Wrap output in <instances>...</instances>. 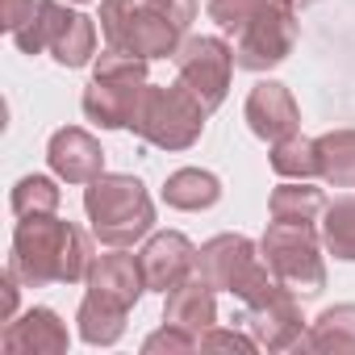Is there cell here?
I'll list each match as a JSON object with an SVG mask.
<instances>
[{
  "label": "cell",
  "instance_id": "30bf717a",
  "mask_svg": "<svg viewBox=\"0 0 355 355\" xmlns=\"http://www.w3.org/2000/svg\"><path fill=\"white\" fill-rule=\"evenodd\" d=\"M259 347H268V351H288V347H301V338H305V313H301V297L297 293H288L284 284L272 293V297H263V301H251V305H243V313L234 318Z\"/></svg>",
  "mask_w": 355,
  "mask_h": 355
},
{
  "label": "cell",
  "instance_id": "e0dca14e",
  "mask_svg": "<svg viewBox=\"0 0 355 355\" xmlns=\"http://www.w3.org/2000/svg\"><path fill=\"white\" fill-rule=\"evenodd\" d=\"M214 293L218 288L201 272H193L180 288H171L163 297V322H171V326H180V330L201 338L209 326H218V297Z\"/></svg>",
  "mask_w": 355,
  "mask_h": 355
},
{
  "label": "cell",
  "instance_id": "f1b7e54d",
  "mask_svg": "<svg viewBox=\"0 0 355 355\" xmlns=\"http://www.w3.org/2000/svg\"><path fill=\"white\" fill-rule=\"evenodd\" d=\"M201 351H243V355H251V351H259V343L239 326V330H222V326H209L205 334H201Z\"/></svg>",
  "mask_w": 355,
  "mask_h": 355
},
{
  "label": "cell",
  "instance_id": "7402d4cb",
  "mask_svg": "<svg viewBox=\"0 0 355 355\" xmlns=\"http://www.w3.org/2000/svg\"><path fill=\"white\" fill-rule=\"evenodd\" d=\"M318 175L330 189H355V130H330L318 138Z\"/></svg>",
  "mask_w": 355,
  "mask_h": 355
},
{
  "label": "cell",
  "instance_id": "6da1fadb",
  "mask_svg": "<svg viewBox=\"0 0 355 355\" xmlns=\"http://www.w3.org/2000/svg\"><path fill=\"white\" fill-rule=\"evenodd\" d=\"M92 239L55 214H38V218H21L13 230V251L9 263L17 268V276L30 288H46V284H80L88 280L92 268Z\"/></svg>",
  "mask_w": 355,
  "mask_h": 355
},
{
  "label": "cell",
  "instance_id": "4dcf8cb0",
  "mask_svg": "<svg viewBox=\"0 0 355 355\" xmlns=\"http://www.w3.org/2000/svg\"><path fill=\"white\" fill-rule=\"evenodd\" d=\"M280 9H288V13H305L309 5H318V0H276Z\"/></svg>",
  "mask_w": 355,
  "mask_h": 355
},
{
  "label": "cell",
  "instance_id": "52a82bcc",
  "mask_svg": "<svg viewBox=\"0 0 355 355\" xmlns=\"http://www.w3.org/2000/svg\"><path fill=\"white\" fill-rule=\"evenodd\" d=\"M197 272L218 288V293H234L243 305L263 301L280 288V280L272 276V268L263 263L259 247L247 234H218L197 251Z\"/></svg>",
  "mask_w": 355,
  "mask_h": 355
},
{
  "label": "cell",
  "instance_id": "603a6c76",
  "mask_svg": "<svg viewBox=\"0 0 355 355\" xmlns=\"http://www.w3.org/2000/svg\"><path fill=\"white\" fill-rule=\"evenodd\" d=\"M268 209H272V222H309V226H318L322 209H326V197L309 180H284L272 193Z\"/></svg>",
  "mask_w": 355,
  "mask_h": 355
},
{
  "label": "cell",
  "instance_id": "3957f363",
  "mask_svg": "<svg viewBox=\"0 0 355 355\" xmlns=\"http://www.w3.org/2000/svg\"><path fill=\"white\" fill-rule=\"evenodd\" d=\"M205 121H209V109L201 105V96L184 80H175V84H146L142 88V101L134 109L130 130L159 150H189L201 142Z\"/></svg>",
  "mask_w": 355,
  "mask_h": 355
},
{
  "label": "cell",
  "instance_id": "d6986e66",
  "mask_svg": "<svg viewBox=\"0 0 355 355\" xmlns=\"http://www.w3.org/2000/svg\"><path fill=\"white\" fill-rule=\"evenodd\" d=\"M125 318H130L125 305H117L101 293H84V301L76 309V330L88 347H113L125 334Z\"/></svg>",
  "mask_w": 355,
  "mask_h": 355
},
{
  "label": "cell",
  "instance_id": "ac0fdd59",
  "mask_svg": "<svg viewBox=\"0 0 355 355\" xmlns=\"http://www.w3.org/2000/svg\"><path fill=\"white\" fill-rule=\"evenodd\" d=\"M163 201H167V209H180V214L214 209L222 201V180L205 167H180L163 180Z\"/></svg>",
  "mask_w": 355,
  "mask_h": 355
},
{
  "label": "cell",
  "instance_id": "7c38bea8",
  "mask_svg": "<svg viewBox=\"0 0 355 355\" xmlns=\"http://www.w3.org/2000/svg\"><path fill=\"white\" fill-rule=\"evenodd\" d=\"M142 259V276H146V288L150 293H171L180 288L193 272H197V247L189 243V234L180 230H163V234H150L146 247L138 251Z\"/></svg>",
  "mask_w": 355,
  "mask_h": 355
},
{
  "label": "cell",
  "instance_id": "8fae6325",
  "mask_svg": "<svg viewBox=\"0 0 355 355\" xmlns=\"http://www.w3.org/2000/svg\"><path fill=\"white\" fill-rule=\"evenodd\" d=\"M42 42L51 51V59L67 71L88 67L96 59V21L51 0L46 5V21H42Z\"/></svg>",
  "mask_w": 355,
  "mask_h": 355
},
{
  "label": "cell",
  "instance_id": "5bb4252c",
  "mask_svg": "<svg viewBox=\"0 0 355 355\" xmlns=\"http://www.w3.org/2000/svg\"><path fill=\"white\" fill-rule=\"evenodd\" d=\"M46 163H51V171L59 175V180H67V184H92L96 175H105V150L80 125H63V130L51 134Z\"/></svg>",
  "mask_w": 355,
  "mask_h": 355
},
{
  "label": "cell",
  "instance_id": "44dd1931",
  "mask_svg": "<svg viewBox=\"0 0 355 355\" xmlns=\"http://www.w3.org/2000/svg\"><path fill=\"white\" fill-rule=\"evenodd\" d=\"M46 5L51 0H0V26L17 42L21 55H42V21H46Z\"/></svg>",
  "mask_w": 355,
  "mask_h": 355
},
{
  "label": "cell",
  "instance_id": "d4e9b609",
  "mask_svg": "<svg viewBox=\"0 0 355 355\" xmlns=\"http://www.w3.org/2000/svg\"><path fill=\"white\" fill-rule=\"evenodd\" d=\"M322 243L334 259L355 263V197H338L322 209Z\"/></svg>",
  "mask_w": 355,
  "mask_h": 355
},
{
  "label": "cell",
  "instance_id": "cb8c5ba5",
  "mask_svg": "<svg viewBox=\"0 0 355 355\" xmlns=\"http://www.w3.org/2000/svg\"><path fill=\"white\" fill-rule=\"evenodd\" d=\"M272 171L280 180H313L318 175V138H305L301 130L272 142Z\"/></svg>",
  "mask_w": 355,
  "mask_h": 355
},
{
  "label": "cell",
  "instance_id": "9c48e42d",
  "mask_svg": "<svg viewBox=\"0 0 355 355\" xmlns=\"http://www.w3.org/2000/svg\"><path fill=\"white\" fill-rule=\"evenodd\" d=\"M175 71L180 80L201 96V105L214 113L222 109L226 92H230V76H234V46H226L222 38H209V34H197V38H184L180 51H175Z\"/></svg>",
  "mask_w": 355,
  "mask_h": 355
},
{
  "label": "cell",
  "instance_id": "ffe728a7",
  "mask_svg": "<svg viewBox=\"0 0 355 355\" xmlns=\"http://www.w3.org/2000/svg\"><path fill=\"white\" fill-rule=\"evenodd\" d=\"M305 351H330V355H355V305H330L322 309L305 338H301Z\"/></svg>",
  "mask_w": 355,
  "mask_h": 355
},
{
  "label": "cell",
  "instance_id": "484cf974",
  "mask_svg": "<svg viewBox=\"0 0 355 355\" xmlns=\"http://www.w3.org/2000/svg\"><path fill=\"white\" fill-rule=\"evenodd\" d=\"M59 201H63V193H59V184L51 180V175H21V180L13 184V197H9L17 218L59 214Z\"/></svg>",
  "mask_w": 355,
  "mask_h": 355
},
{
  "label": "cell",
  "instance_id": "8992f818",
  "mask_svg": "<svg viewBox=\"0 0 355 355\" xmlns=\"http://www.w3.org/2000/svg\"><path fill=\"white\" fill-rule=\"evenodd\" d=\"M101 34L105 46L138 55V59H175L184 42V30L159 9H150L146 0H101Z\"/></svg>",
  "mask_w": 355,
  "mask_h": 355
},
{
  "label": "cell",
  "instance_id": "4fadbf2b",
  "mask_svg": "<svg viewBox=\"0 0 355 355\" xmlns=\"http://www.w3.org/2000/svg\"><path fill=\"white\" fill-rule=\"evenodd\" d=\"M243 117H247L251 134L263 138V142H280V138H288V134L301 130V109H297L293 92H288L280 80H259V84L247 92Z\"/></svg>",
  "mask_w": 355,
  "mask_h": 355
},
{
  "label": "cell",
  "instance_id": "f546056e",
  "mask_svg": "<svg viewBox=\"0 0 355 355\" xmlns=\"http://www.w3.org/2000/svg\"><path fill=\"white\" fill-rule=\"evenodd\" d=\"M150 9H159L163 17H171L180 30H189L193 26V17H197V0H146Z\"/></svg>",
  "mask_w": 355,
  "mask_h": 355
},
{
  "label": "cell",
  "instance_id": "1f68e13d",
  "mask_svg": "<svg viewBox=\"0 0 355 355\" xmlns=\"http://www.w3.org/2000/svg\"><path fill=\"white\" fill-rule=\"evenodd\" d=\"M71 5H88V0H71Z\"/></svg>",
  "mask_w": 355,
  "mask_h": 355
},
{
  "label": "cell",
  "instance_id": "ba28073f",
  "mask_svg": "<svg viewBox=\"0 0 355 355\" xmlns=\"http://www.w3.org/2000/svg\"><path fill=\"white\" fill-rule=\"evenodd\" d=\"M293 46H297V13L280 9L276 0H268V5L234 34V67L272 71L293 55Z\"/></svg>",
  "mask_w": 355,
  "mask_h": 355
},
{
  "label": "cell",
  "instance_id": "83f0119b",
  "mask_svg": "<svg viewBox=\"0 0 355 355\" xmlns=\"http://www.w3.org/2000/svg\"><path fill=\"white\" fill-rule=\"evenodd\" d=\"M197 347H201V338H197V334H189V330H180V326H171V322H163L155 334H146V338H142V351H146V355H155V351L184 355V351H197Z\"/></svg>",
  "mask_w": 355,
  "mask_h": 355
},
{
  "label": "cell",
  "instance_id": "2e32d148",
  "mask_svg": "<svg viewBox=\"0 0 355 355\" xmlns=\"http://www.w3.org/2000/svg\"><path fill=\"white\" fill-rule=\"evenodd\" d=\"M88 293H101L125 309H134L146 293V276H142V259L138 255H125V247H109L105 255L92 259L88 268Z\"/></svg>",
  "mask_w": 355,
  "mask_h": 355
},
{
  "label": "cell",
  "instance_id": "7a4b0ae2",
  "mask_svg": "<svg viewBox=\"0 0 355 355\" xmlns=\"http://www.w3.org/2000/svg\"><path fill=\"white\" fill-rule=\"evenodd\" d=\"M84 214L101 247H134L155 230V201L138 175L105 171L84 189Z\"/></svg>",
  "mask_w": 355,
  "mask_h": 355
},
{
  "label": "cell",
  "instance_id": "9a60e30c",
  "mask_svg": "<svg viewBox=\"0 0 355 355\" xmlns=\"http://www.w3.org/2000/svg\"><path fill=\"white\" fill-rule=\"evenodd\" d=\"M0 343H5L9 355H63L71 347V330L55 309L34 305V309H26L21 318H13L5 326Z\"/></svg>",
  "mask_w": 355,
  "mask_h": 355
},
{
  "label": "cell",
  "instance_id": "277c9868",
  "mask_svg": "<svg viewBox=\"0 0 355 355\" xmlns=\"http://www.w3.org/2000/svg\"><path fill=\"white\" fill-rule=\"evenodd\" d=\"M146 84H150L146 80V59L105 46L92 59V80H88V88L80 96L84 117L92 125H101V130H130Z\"/></svg>",
  "mask_w": 355,
  "mask_h": 355
},
{
  "label": "cell",
  "instance_id": "4316f807",
  "mask_svg": "<svg viewBox=\"0 0 355 355\" xmlns=\"http://www.w3.org/2000/svg\"><path fill=\"white\" fill-rule=\"evenodd\" d=\"M263 5L268 0H209V21H218V30L234 38Z\"/></svg>",
  "mask_w": 355,
  "mask_h": 355
},
{
  "label": "cell",
  "instance_id": "5b68a950",
  "mask_svg": "<svg viewBox=\"0 0 355 355\" xmlns=\"http://www.w3.org/2000/svg\"><path fill=\"white\" fill-rule=\"evenodd\" d=\"M322 230L309 222H272L259 239V255L272 268V276L297 293L301 301L318 297L326 288V259H322Z\"/></svg>",
  "mask_w": 355,
  "mask_h": 355
}]
</instances>
